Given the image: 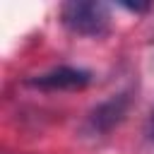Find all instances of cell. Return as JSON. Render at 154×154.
Masks as SVG:
<instances>
[{"instance_id":"obj_1","label":"cell","mask_w":154,"mask_h":154,"mask_svg":"<svg viewBox=\"0 0 154 154\" xmlns=\"http://www.w3.org/2000/svg\"><path fill=\"white\" fill-rule=\"evenodd\" d=\"M63 24L79 36L99 38L106 36L111 29V10L106 2L99 0H70L60 7Z\"/></svg>"},{"instance_id":"obj_2","label":"cell","mask_w":154,"mask_h":154,"mask_svg":"<svg viewBox=\"0 0 154 154\" xmlns=\"http://www.w3.org/2000/svg\"><path fill=\"white\" fill-rule=\"evenodd\" d=\"M132 106V89H125V91H118L113 94L111 99L101 101L87 118V125L84 130L89 135H108L116 125H120L128 116Z\"/></svg>"},{"instance_id":"obj_3","label":"cell","mask_w":154,"mask_h":154,"mask_svg":"<svg viewBox=\"0 0 154 154\" xmlns=\"http://www.w3.org/2000/svg\"><path fill=\"white\" fill-rule=\"evenodd\" d=\"M91 82V72L82 67H70V65H58L48 72H41L36 77H29L26 84L43 89V91H77L84 89Z\"/></svg>"},{"instance_id":"obj_4","label":"cell","mask_w":154,"mask_h":154,"mask_svg":"<svg viewBox=\"0 0 154 154\" xmlns=\"http://www.w3.org/2000/svg\"><path fill=\"white\" fill-rule=\"evenodd\" d=\"M125 10H130V12H147L152 5L149 2H120Z\"/></svg>"},{"instance_id":"obj_5","label":"cell","mask_w":154,"mask_h":154,"mask_svg":"<svg viewBox=\"0 0 154 154\" xmlns=\"http://www.w3.org/2000/svg\"><path fill=\"white\" fill-rule=\"evenodd\" d=\"M147 135H149V140H154V111H152L149 123H147Z\"/></svg>"}]
</instances>
